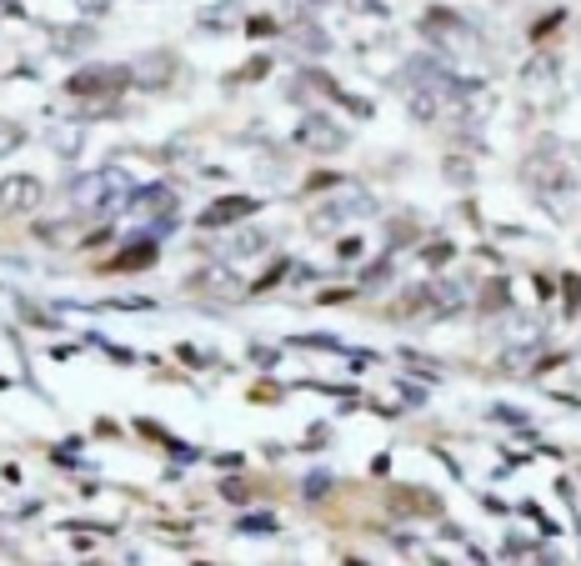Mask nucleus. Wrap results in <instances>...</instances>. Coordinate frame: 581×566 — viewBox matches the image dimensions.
<instances>
[{"instance_id": "nucleus-32", "label": "nucleus", "mask_w": 581, "mask_h": 566, "mask_svg": "<svg viewBox=\"0 0 581 566\" xmlns=\"http://www.w3.org/2000/svg\"><path fill=\"white\" fill-rule=\"evenodd\" d=\"M111 5H115V0H76V11H80V15H105Z\"/></svg>"}, {"instance_id": "nucleus-25", "label": "nucleus", "mask_w": 581, "mask_h": 566, "mask_svg": "<svg viewBox=\"0 0 581 566\" xmlns=\"http://www.w3.org/2000/svg\"><path fill=\"white\" fill-rule=\"evenodd\" d=\"M265 71H271V55H256V61H251V65H240L231 80H240V86H246V80H261Z\"/></svg>"}, {"instance_id": "nucleus-35", "label": "nucleus", "mask_w": 581, "mask_h": 566, "mask_svg": "<svg viewBox=\"0 0 581 566\" xmlns=\"http://www.w3.org/2000/svg\"><path fill=\"white\" fill-rule=\"evenodd\" d=\"M251 361H256V366H276V351H265V346H256V351H251Z\"/></svg>"}, {"instance_id": "nucleus-12", "label": "nucleus", "mask_w": 581, "mask_h": 566, "mask_svg": "<svg viewBox=\"0 0 581 566\" xmlns=\"http://www.w3.org/2000/svg\"><path fill=\"white\" fill-rule=\"evenodd\" d=\"M426 301H436V311H461V306H467V286H461V281H431L426 286Z\"/></svg>"}, {"instance_id": "nucleus-34", "label": "nucleus", "mask_w": 581, "mask_h": 566, "mask_svg": "<svg viewBox=\"0 0 581 566\" xmlns=\"http://www.w3.org/2000/svg\"><path fill=\"white\" fill-rule=\"evenodd\" d=\"M181 356H186V361H190V366H211V361H215V356H206V351H196V346H181Z\"/></svg>"}, {"instance_id": "nucleus-4", "label": "nucleus", "mask_w": 581, "mask_h": 566, "mask_svg": "<svg viewBox=\"0 0 581 566\" xmlns=\"http://www.w3.org/2000/svg\"><path fill=\"white\" fill-rule=\"evenodd\" d=\"M121 86H131V65H90V71H76L65 80L71 96H111Z\"/></svg>"}, {"instance_id": "nucleus-26", "label": "nucleus", "mask_w": 581, "mask_h": 566, "mask_svg": "<svg viewBox=\"0 0 581 566\" xmlns=\"http://www.w3.org/2000/svg\"><path fill=\"white\" fill-rule=\"evenodd\" d=\"M451 251H456L451 241H436V246H426V251H421V261H426V266H442V261H451Z\"/></svg>"}, {"instance_id": "nucleus-22", "label": "nucleus", "mask_w": 581, "mask_h": 566, "mask_svg": "<svg viewBox=\"0 0 581 566\" xmlns=\"http://www.w3.org/2000/svg\"><path fill=\"white\" fill-rule=\"evenodd\" d=\"M26 146V126H15V121H0V156H11Z\"/></svg>"}, {"instance_id": "nucleus-16", "label": "nucleus", "mask_w": 581, "mask_h": 566, "mask_svg": "<svg viewBox=\"0 0 581 566\" xmlns=\"http://www.w3.org/2000/svg\"><path fill=\"white\" fill-rule=\"evenodd\" d=\"M76 231H80V221H40L36 236L46 241V246H80Z\"/></svg>"}, {"instance_id": "nucleus-33", "label": "nucleus", "mask_w": 581, "mask_h": 566, "mask_svg": "<svg viewBox=\"0 0 581 566\" xmlns=\"http://www.w3.org/2000/svg\"><path fill=\"white\" fill-rule=\"evenodd\" d=\"M336 256H341V261H356V256H361V236H346L341 246H336Z\"/></svg>"}, {"instance_id": "nucleus-1", "label": "nucleus", "mask_w": 581, "mask_h": 566, "mask_svg": "<svg viewBox=\"0 0 581 566\" xmlns=\"http://www.w3.org/2000/svg\"><path fill=\"white\" fill-rule=\"evenodd\" d=\"M131 196V176L121 165H105V171H90V176L71 181V201H76V215H101L115 211V206Z\"/></svg>"}, {"instance_id": "nucleus-36", "label": "nucleus", "mask_w": 581, "mask_h": 566, "mask_svg": "<svg viewBox=\"0 0 581 566\" xmlns=\"http://www.w3.org/2000/svg\"><path fill=\"white\" fill-rule=\"evenodd\" d=\"M306 5H316V11H321V5H331V0H306Z\"/></svg>"}, {"instance_id": "nucleus-14", "label": "nucleus", "mask_w": 581, "mask_h": 566, "mask_svg": "<svg viewBox=\"0 0 581 566\" xmlns=\"http://www.w3.org/2000/svg\"><path fill=\"white\" fill-rule=\"evenodd\" d=\"M556 76H561L556 55H531V61L521 65V80H526V90H531V86H552Z\"/></svg>"}, {"instance_id": "nucleus-15", "label": "nucleus", "mask_w": 581, "mask_h": 566, "mask_svg": "<svg viewBox=\"0 0 581 566\" xmlns=\"http://www.w3.org/2000/svg\"><path fill=\"white\" fill-rule=\"evenodd\" d=\"M196 281H201L206 291H215L221 301H240V296H246V286H236V276H231V271H221V266H215V271H201Z\"/></svg>"}, {"instance_id": "nucleus-24", "label": "nucleus", "mask_w": 581, "mask_h": 566, "mask_svg": "<svg viewBox=\"0 0 581 566\" xmlns=\"http://www.w3.org/2000/svg\"><path fill=\"white\" fill-rule=\"evenodd\" d=\"M442 176H446V181H456V186H471V181H476V171H471L467 161H456V156H451V161L442 165Z\"/></svg>"}, {"instance_id": "nucleus-21", "label": "nucleus", "mask_w": 581, "mask_h": 566, "mask_svg": "<svg viewBox=\"0 0 581 566\" xmlns=\"http://www.w3.org/2000/svg\"><path fill=\"white\" fill-rule=\"evenodd\" d=\"M236 531H256V536H271V531H276V516H271V511H251V516H240V521H236Z\"/></svg>"}, {"instance_id": "nucleus-17", "label": "nucleus", "mask_w": 581, "mask_h": 566, "mask_svg": "<svg viewBox=\"0 0 581 566\" xmlns=\"http://www.w3.org/2000/svg\"><path fill=\"white\" fill-rule=\"evenodd\" d=\"M392 502H396V506H411V511H426V516L442 511V502H436L431 491H392Z\"/></svg>"}, {"instance_id": "nucleus-10", "label": "nucleus", "mask_w": 581, "mask_h": 566, "mask_svg": "<svg viewBox=\"0 0 581 566\" xmlns=\"http://www.w3.org/2000/svg\"><path fill=\"white\" fill-rule=\"evenodd\" d=\"M126 206H131V215L176 211V190H171V186H140V190H131V196H126Z\"/></svg>"}, {"instance_id": "nucleus-8", "label": "nucleus", "mask_w": 581, "mask_h": 566, "mask_svg": "<svg viewBox=\"0 0 581 566\" xmlns=\"http://www.w3.org/2000/svg\"><path fill=\"white\" fill-rule=\"evenodd\" d=\"M96 46V26L76 21V26H51V55H86Z\"/></svg>"}, {"instance_id": "nucleus-19", "label": "nucleus", "mask_w": 581, "mask_h": 566, "mask_svg": "<svg viewBox=\"0 0 581 566\" xmlns=\"http://www.w3.org/2000/svg\"><path fill=\"white\" fill-rule=\"evenodd\" d=\"M506 306H511L506 281H486V286H481V311H506Z\"/></svg>"}, {"instance_id": "nucleus-6", "label": "nucleus", "mask_w": 581, "mask_h": 566, "mask_svg": "<svg viewBox=\"0 0 581 566\" xmlns=\"http://www.w3.org/2000/svg\"><path fill=\"white\" fill-rule=\"evenodd\" d=\"M171 76H176V55L171 51H146L131 61V86H140V90H165Z\"/></svg>"}, {"instance_id": "nucleus-28", "label": "nucleus", "mask_w": 581, "mask_h": 566, "mask_svg": "<svg viewBox=\"0 0 581 566\" xmlns=\"http://www.w3.org/2000/svg\"><path fill=\"white\" fill-rule=\"evenodd\" d=\"M156 261V246H151V241H146V246H136V251H126V256H121V266H151Z\"/></svg>"}, {"instance_id": "nucleus-9", "label": "nucleus", "mask_w": 581, "mask_h": 566, "mask_svg": "<svg viewBox=\"0 0 581 566\" xmlns=\"http://www.w3.org/2000/svg\"><path fill=\"white\" fill-rule=\"evenodd\" d=\"M51 151L61 156V161H76L80 146H86V121H51Z\"/></svg>"}, {"instance_id": "nucleus-27", "label": "nucleus", "mask_w": 581, "mask_h": 566, "mask_svg": "<svg viewBox=\"0 0 581 566\" xmlns=\"http://www.w3.org/2000/svg\"><path fill=\"white\" fill-rule=\"evenodd\" d=\"M326 491H331V471H311V477H306V496H311V502L326 496Z\"/></svg>"}, {"instance_id": "nucleus-3", "label": "nucleus", "mask_w": 581, "mask_h": 566, "mask_svg": "<svg viewBox=\"0 0 581 566\" xmlns=\"http://www.w3.org/2000/svg\"><path fill=\"white\" fill-rule=\"evenodd\" d=\"M371 211H376V201H371L366 190H351V196H341V201H326L321 211H311V231L326 236V231H341L351 215H371Z\"/></svg>"}, {"instance_id": "nucleus-23", "label": "nucleus", "mask_w": 581, "mask_h": 566, "mask_svg": "<svg viewBox=\"0 0 581 566\" xmlns=\"http://www.w3.org/2000/svg\"><path fill=\"white\" fill-rule=\"evenodd\" d=\"M561 311L567 316L581 311V276H561Z\"/></svg>"}, {"instance_id": "nucleus-2", "label": "nucleus", "mask_w": 581, "mask_h": 566, "mask_svg": "<svg viewBox=\"0 0 581 566\" xmlns=\"http://www.w3.org/2000/svg\"><path fill=\"white\" fill-rule=\"evenodd\" d=\"M346 140H351V131L336 126L331 115H306L301 126H296V146H301V151H316V156L346 151Z\"/></svg>"}, {"instance_id": "nucleus-20", "label": "nucleus", "mask_w": 581, "mask_h": 566, "mask_svg": "<svg viewBox=\"0 0 581 566\" xmlns=\"http://www.w3.org/2000/svg\"><path fill=\"white\" fill-rule=\"evenodd\" d=\"M265 241H271L265 231H240V236L231 241V256H261V251H265Z\"/></svg>"}, {"instance_id": "nucleus-5", "label": "nucleus", "mask_w": 581, "mask_h": 566, "mask_svg": "<svg viewBox=\"0 0 581 566\" xmlns=\"http://www.w3.org/2000/svg\"><path fill=\"white\" fill-rule=\"evenodd\" d=\"M256 211H261L256 196H221V201H211L201 215H196V226L201 231H226V226H236V221H246V215H256Z\"/></svg>"}, {"instance_id": "nucleus-29", "label": "nucleus", "mask_w": 581, "mask_h": 566, "mask_svg": "<svg viewBox=\"0 0 581 566\" xmlns=\"http://www.w3.org/2000/svg\"><path fill=\"white\" fill-rule=\"evenodd\" d=\"M386 276H392V261H376V266H366V271H361V286H381Z\"/></svg>"}, {"instance_id": "nucleus-11", "label": "nucleus", "mask_w": 581, "mask_h": 566, "mask_svg": "<svg viewBox=\"0 0 581 566\" xmlns=\"http://www.w3.org/2000/svg\"><path fill=\"white\" fill-rule=\"evenodd\" d=\"M442 86H411V96H406V111H411V121H436V111H442Z\"/></svg>"}, {"instance_id": "nucleus-31", "label": "nucleus", "mask_w": 581, "mask_h": 566, "mask_svg": "<svg viewBox=\"0 0 581 566\" xmlns=\"http://www.w3.org/2000/svg\"><path fill=\"white\" fill-rule=\"evenodd\" d=\"M346 5H351L356 15H386V5H381V0H346Z\"/></svg>"}, {"instance_id": "nucleus-13", "label": "nucleus", "mask_w": 581, "mask_h": 566, "mask_svg": "<svg viewBox=\"0 0 581 566\" xmlns=\"http://www.w3.org/2000/svg\"><path fill=\"white\" fill-rule=\"evenodd\" d=\"M246 21V5L240 0H221V5H211V11H201V26L206 30H231Z\"/></svg>"}, {"instance_id": "nucleus-18", "label": "nucleus", "mask_w": 581, "mask_h": 566, "mask_svg": "<svg viewBox=\"0 0 581 566\" xmlns=\"http://www.w3.org/2000/svg\"><path fill=\"white\" fill-rule=\"evenodd\" d=\"M296 46H301V51H311V55L331 51V40H326V30H316V26H311V21H301V26H296Z\"/></svg>"}, {"instance_id": "nucleus-7", "label": "nucleus", "mask_w": 581, "mask_h": 566, "mask_svg": "<svg viewBox=\"0 0 581 566\" xmlns=\"http://www.w3.org/2000/svg\"><path fill=\"white\" fill-rule=\"evenodd\" d=\"M46 201V186L36 176H5L0 181V211H36Z\"/></svg>"}, {"instance_id": "nucleus-30", "label": "nucleus", "mask_w": 581, "mask_h": 566, "mask_svg": "<svg viewBox=\"0 0 581 566\" xmlns=\"http://www.w3.org/2000/svg\"><path fill=\"white\" fill-rule=\"evenodd\" d=\"M221 496H226V502H246V496H251V491H246V486H240L236 477H231V481H221Z\"/></svg>"}]
</instances>
